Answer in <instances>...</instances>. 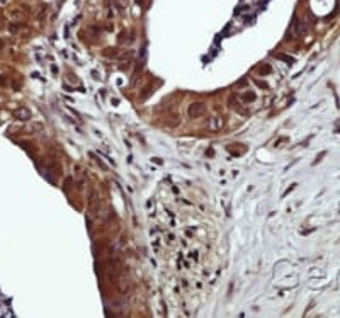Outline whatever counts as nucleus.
I'll return each mask as SVG.
<instances>
[{
  "mask_svg": "<svg viewBox=\"0 0 340 318\" xmlns=\"http://www.w3.org/2000/svg\"><path fill=\"white\" fill-rule=\"evenodd\" d=\"M187 114H189L190 119L203 117V116L206 114V104H204V102H194V104H190L189 109H187Z\"/></svg>",
  "mask_w": 340,
  "mask_h": 318,
  "instance_id": "obj_1",
  "label": "nucleus"
},
{
  "mask_svg": "<svg viewBox=\"0 0 340 318\" xmlns=\"http://www.w3.org/2000/svg\"><path fill=\"white\" fill-rule=\"evenodd\" d=\"M223 126H224L223 116H213V117L208 119V124H206V128L209 131H219V129H223Z\"/></svg>",
  "mask_w": 340,
  "mask_h": 318,
  "instance_id": "obj_2",
  "label": "nucleus"
},
{
  "mask_svg": "<svg viewBox=\"0 0 340 318\" xmlns=\"http://www.w3.org/2000/svg\"><path fill=\"white\" fill-rule=\"evenodd\" d=\"M255 99H257V95H255L253 90H247V92H243V94L240 95V102H242V104H250V102H253Z\"/></svg>",
  "mask_w": 340,
  "mask_h": 318,
  "instance_id": "obj_3",
  "label": "nucleus"
},
{
  "mask_svg": "<svg viewBox=\"0 0 340 318\" xmlns=\"http://www.w3.org/2000/svg\"><path fill=\"white\" fill-rule=\"evenodd\" d=\"M257 73H260V75H269V73H272L271 65H260V67L257 68Z\"/></svg>",
  "mask_w": 340,
  "mask_h": 318,
  "instance_id": "obj_4",
  "label": "nucleus"
},
{
  "mask_svg": "<svg viewBox=\"0 0 340 318\" xmlns=\"http://www.w3.org/2000/svg\"><path fill=\"white\" fill-rule=\"evenodd\" d=\"M15 116H17L19 119H29V117H31V112H29L27 109H20V111L15 112Z\"/></svg>",
  "mask_w": 340,
  "mask_h": 318,
  "instance_id": "obj_5",
  "label": "nucleus"
},
{
  "mask_svg": "<svg viewBox=\"0 0 340 318\" xmlns=\"http://www.w3.org/2000/svg\"><path fill=\"white\" fill-rule=\"evenodd\" d=\"M88 155H90V156H92V158H94V160H95V162L99 163V167H101L102 170H107V165H106V163L102 162V160H99V156L95 155V153H88Z\"/></svg>",
  "mask_w": 340,
  "mask_h": 318,
  "instance_id": "obj_6",
  "label": "nucleus"
},
{
  "mask_svg": "<svg viewBox=\"0 0 340 318\" xmlns=\"http://www.w3.org/2000/svg\"><path fill=\"white\" fill-rule=\"evenodd\" d=\"M114 5L119 9V10H124L126 9V0H114Z\"/></svg>",
  "mask_w": 340,
  "mask_h": 318,
  "instance_id": "obj_7",
  "label": "nucleus"
},
{
  "mask_svg": "<svg viewBox=\"0 0 340 318\" xmlns=\"http://www.w3.org/2000/svg\"><path fill=\"white\" fill-rule=\"evenodd\" d=\"M151 162H155V163H158V165H162V160H160V158H151Z\"/></svg>",
  "mask_w": 340,
  "mask_h": 318,
  "instance_id": "obj_8",
  "label": "nucleus"
},
{
  "mask_svg": "<svg viewBox=\"0 0 340 318\" xmlns=\"http://www.w3.org/2000/svg\"><path fill=\"white\" fill-rule=\"evenodd\" d=\"M51 72H53V75H56V73H58V70H56V67H54V65L51 67Z\"/></svg>",
  "mask_w": 340,
  "mask_h": 318,
  "instance_id": "obj_9",
  "label": "nucleus"
},
{
  "mask_svg": "<svg viewBox=\"0 0 340 318\" xmlns=\"http://www.w3.org/2000/svg\"><path fill=\"white\" fill-rule=\"evenodd\" d=\"M4 83H5V78H4V77H0V85H4Z\"/></svg>",
  "mask_w": 340,
  "mask_h": 318,
  "instance_id": "obj_10",
  "label": "nucleus"
},
{
  "mask_svg": "<svg viewBox=\"0 0 340 318\" xmlns=\"http://www.w3.org/2000/svg\"><path fill=\"white\" fill-rule=\"evenodd\" d=\"M136 4H143V0H135Z\"/></svg>",
  "mask_w": 340,
  "mask_h": 318,
  "instance_id": "obj_11",
  "label": "nucleus"
},
{
  "mask_svg": "<svg viewBox=\"0 0 340 318\" xmlns=\"http://www.w3.org/2000/svg\"><path fill=\"white\" fill-rule=\"evenodd\" d=\"M0 48H2V43H0Z\"/></svg>",
  "mask_w": 340,
  "mask_h": 318,
  "instance_id": "obj_12",
  "label": "nucleus"
}]
</instances>
